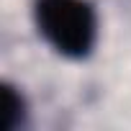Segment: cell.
<instances>
[{"label":"cell","mask_w":131,"mask_h":131,"mask_svg":"<svg viewBox=\"0 0 131 131\" xmlns=\"http://www.w3.org/2000/svg\"><path fill=\"white\" fill-rule=\"evenodd\" d=\"M34 23L41 39L67 59H88L98 44V13L90 0H36Z\"/></svg>","instance_id":"6da1fadb"},{"label":"cell","mask_w":131,"mask_h":131,"mask_svg":"<svg viewBox=\"0 0 131 131\" xmlns=\"http://www.w3.org/2000/svg\"><path fill=\"white\" fill-rule=\"evenodd\" d=\"M26 123V98L18 88L3 85V131H16Z\"/></svg>","instance_id":"7a4b0ae2"}]
</instances>
